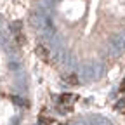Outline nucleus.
Masks as SVG:
<instances>
[{"mask_svg":"<svg viewBox=\"0 0 125 125\" xmlns=\"http://www.w3.org/2000/svg\"><path fill=\"white\" fill-rule=\"evenodd\" d=\"M12 101H14L16 104H21V106H26V104H28V103H24V101H21V97H16V96L12 97Z\"/></svg>","mask_w":125,"mask_h":125,"instance_id":"obj_7","label":"nucleus"},{"mask_svg":"<svg viewBox=\"0 0 125 125\" xmlns=\"http://www.w3.org/2000/svg\"><path fill=\"white\" fill-rule=\"evenodd\" d=\"M120 90H122V92H125V78H123V80H122V85H120Z\"/></svg>","mask_w":125,"mask_h":125,"instance_id":"obj_8","label":"nucleus"},{"mask_svg":"<svg viewBox=\"0 0 125 125\" xmlns=\"http://www.w3.org/2000/svg\"><path fill=\"white\" fill-rule=\"evenodd\" d=\"M14 40H16V43H18V45H23V43L26 42V38H24V35H23V33L14 35Z\"/></svg>","mask_w":125,"mask_h":125,"instance_id":"obj_6","label":"nucleus"},{"mask_svg":"<svg viewBox=\"0 0 125 125\" xmlns=\"http://www.w3.org/2000/svg\"><path fill=\"white\" fill-rule=\"evenodd\" d=\"M35 54L43 61V62H49L51 61V52H49V49H47V47L43 45V43H37V47H35Z\"/></svg>","mask_w":125,"mask_h":125,"instance_id":"obj_2","label":"nucleus"},{"mask_svg":"<svg viewBox=\"0 0 125 125\" xmlns=\"http://www.w3.org/2000/svg\"><path fill=\"white\" fill-rule=\"evenodd\" d=\"M78 96H75V94H61L59 99H57V106H68L71 108L75 103H76Z\"/></svg>","mask_w":125,"mask_h":125,"instance_id":"obj_1","label":"nucleus"},{"mask_svg":"<svg viewBox=\"0 0 125 125\" xmlns=\"http://www.w3.org/2000/svg\"><path fill=\"white\" fill-rule=\"evenodd\" d=\"M52 123H54V120L49 118V116H40L38 118V125H52Z\"/></svg>","mask_w":125,"mask_h":125,"instance_id":"obj_4","label":"nucleus"},{"mask_svg":"<svg viewBox=\"0 0 125 125\" xmlns=\"http://www.w3.org/2000/svg\"><path fill=\"white\" fill-rule=\"evenodd\" d=\"M61 125H66V123H61Z\"/></svg>","mask_w":125,"mask_h":125,"instance_id":"obj_9","label":"nucleus"},{"mask_svg":"<svg viewBox=\"0 0 125 125\" xmlns=\"http://www.w3.org/2000/svg\"><path fill=\"white\" fill-rule=\"evenodd\" d=\"M62 82H64L66 85H70V87H76L78 83H80V80H78V76H76L75 73L64 75V76H62Z\"/></svg>","mask_w":125,"mask_h":125,"instance_id":"obj_3","label":"nucleus"},{"mask_svg":"<svg viewBox=\"0 0 125 125\" xmlns=\"http://www.w3.org/2000/svg\"><path fill=\"white\" fill-rule=\"evenodd\" d=\"M115 109H116V111H123V109H125V96L122 99H118V103L115 104Z\"/></svg>","mask_w":125,"mask_h":125,"instance_id":"obj_5","label":"nucleus"}]
</instances>
